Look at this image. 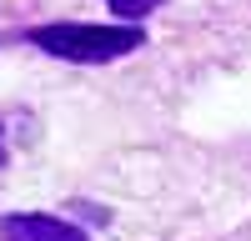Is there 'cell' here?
<instances>
[{
    "mask_svg": "<svg viewBox=\"0 0 251 241\" xmlns=\"http://www.w3.org/2000/svg\"><path fill=\"white\" fill-rule=\"evenodd\" d=\"M106 5H111V10L121 15V20H146L151 10H161L166 0H106Z\"/></svg>",
    "mask_w": 251,
    "mask_h": 241,
    "instance_id": "cell-3",
    "label": "cell"
},
{
    "mask_svg": "<svg viewBox=\"0 0 251 241\" xmlns=\"http://www.w3.org/2000/svg\"><path fill=\"white\" fill-rule=\"evenodd\" d=\"M30 46H40L46 55H60V60L100 66V60H121L136 46H146V35L136 25H75V20H60V25L30 30Z\"/></svg>",
    "mask_w": 251,
    "mask_h": 241,
    "instance_id": "cell-1",
    "label": "cell"
},
{
    "mask_svg": "<svg viewBox=\"0 0 251 241\" xmlns=\"http://www.w3.org/2000/svg\"><path fill=\"white\" fill-rule=\"evenodd\" d=\"M0 241H91V236L80 231L75 221L20 211V216H0Z\"/></svg>",
    "mask_w": 251,
    "mask_h": 241,
    "instance_id": "cell-2",
    "label": "cell"
},
{
    "mask_svg": "<svg viewBox=\"0 0 251 241\" xmlns=\"http://www.w3.org/2000/svg\"><path fill=\"white\" fill-rule=\"evenodd\" d=\"M0 166H5V126H0Z\"/></svg>",
    "mask_w": 251,
    "mask_h": 241,
    "instance_id": "cell-4",
    "label": "cell"
}]
</instances>
